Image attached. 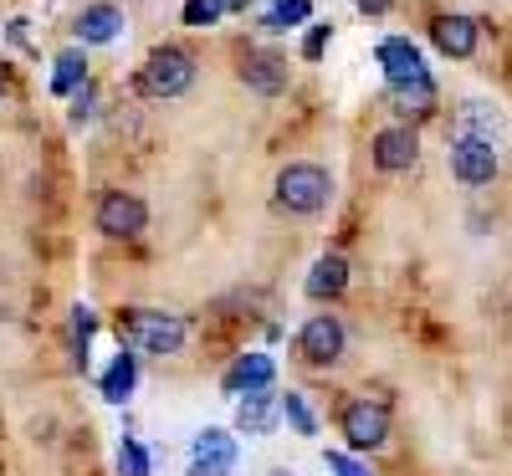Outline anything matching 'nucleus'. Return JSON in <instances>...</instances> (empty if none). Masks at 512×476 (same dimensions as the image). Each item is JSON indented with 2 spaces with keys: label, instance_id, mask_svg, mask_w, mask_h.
<instances>
[{
  "label": "nucleus",
  "instance_id": "f257e3e1",
  "mask_svg": "<svg viewBox=\"0 0 512 476\" xmlns=\"http://www.w3.org/2000/svg\"><path fill=\"white\" fill-rule=\"evenodd\" d=\"M374 62L384 67V82H390V98L400 103V113H431L436 108V82H431V67H425L415 41L384 36L374 47Z\"/></svg>",
  "mask_w": 512,
  "mask_h": 476
},
{
  "label": "nucleus",
  "instance_id": "f03ea898",
  "mask_svg": "<svg viewBox=\"0 0 512 476\" xmlns=\"http://www.w3.org/2000/svg\"><path fill=\"white\" fill-rule=\"evenodd\" d=\"M123 338H128V349L134 354H180L185 349V338H190V323L180 313H164V308H128L123 318Z\"/></svg>",
  "mask_w": 512,
  "mask_h": 476
},
{
  "label": "nucleus",
  "instance_id": "7ed1b4c3",
  "mask_svg": "<svg viewBox=\"0 0 512 476\" xmlns=\"http://www.w3.org/2000/svg\"><path fill=\"white\" fill-rule=\"evenodd\" d=\"M328 195H333V175L323 164H287L272 190L277 210H287V215H318L328 205Z\"/></svg>",
  "mask_w": 512,
  "mask_h": 476
},
{
  "label": "nucleus",
  "instance_id": "20e7f679",
  "mask_svg": "<svg viewBox=\"0 0 512 476\" xmlns=\"http://www.w3.org/2000/svg\"><path fill=\"white\" fill-rule=\"evenodd\" d=\"M195 82V57L185 47H154L139 67V93L144 98H180Z\"/></svg>",
  "mask_w": 512,
  "mask_h": 476
},
{
  "label": "nucleus",
  "instance_id": "39448f33",
  "mask_svg": "<svg viewBox=\"0 0 512 476\" xmlns=\"http://www.w3.org/2000/svg\"><path fill=\"white\" fill-rule=\"evenodd\" d=\"M338 430H344V441L354 451H379L384 441H390V405L359 395V400H349L344 410H338Z\"/></svg>",
  "mask_w": 512,
  "mask_h": 476
},
{
  "label": "nucleus",
  "instance_id": "423d86ee",
  "mask_svg": "<svg viewBox=\"0 0 512 476\" xmlns=\"http://www.w3.org/2000/svg\"><path fill=\"white\" fill-rule=\"evenodd\" d=\"M344 349H349V333L333 313H313L303 328H297V354H303V364L328 369V364L344 359Z\"/></svg>",
  "mask_w": 512,
  "mask_h": 476
},
{
  "label": "nucleus",
  "instance_id": "0eeeda50",
  "mask_svg": "<svg viewBox=\"0 0 512 476\" xmlns=\"http://www.w3.org/2000/svg\"><path fill=\"white\" fill-rule=\"evenodd\" d=\"M93 226H98L103 236H113V241H134V236H144V226H149V210H144L139 195L108 190V195L98 200V210H93Z\"/></svg>",
  "mask_w": 512,
  "mask_h": 476
},
{
  "label": "nucleus",
  "instance_id": "6e6552de",
  "mask_svg": "<svg viewBox=\"0 0 512 476\" xmlns=\"http://www.w3.org/2000/svg\"><path fill=\"white\" fill-rule=\"evenodd\" d=\"M451 175L466 190L492 185L497 180V144H487V139H456L451 144Z\"/></svg>",
  "mask_w": 512,
  "mask_h": 476
},
{
  "label": "nucleus",
  "instance_id": "1a4fd4ad",
  "mask_svg": "<svg viewBox=\"0 0 512 476\" xmlns=\"http://www.w3.org/2000/svg\"><path fill=\"white\" fill-rule=\"evenodd\" d=\"M415 159H420L415 128H379L374 134V164L384 175H405V169H415Z\"/></svg>",
  "mask_w": 512,
  "mask_h": 476
},
{
  "label": "nucleus",
  "instance_id": "9d476101",
  "mask_svg": "<svg viewBox=\"0 0 512 476\" xmlns=\"http://www.w3.org/2000/svg\"><path fill=\"white\" fill-rule=\"evenodd\" d=\"M72 31H77L82 47H108V41H118V31H123V11L113 6V0H93V6H82Z\"/></svg>",
  "mask_w": 512,
  "mask_h": 476
},
{
  "label": "nucleus",
  "instance_id": "9b49d317",
  "mask_svg": "<svg viewBox=\"0 0 512 476\" xmlns=\"http://www.w3.org/2000/svg\"><path fill=\"white\" fill-rule=\"evenodd\" d=\"M272 379H277V364H272V354H241L231 369H226V395H256V389H272Z\"/></svg>",
  "mask_w": 512,
  "mask_h": 476
},
{
  "label": "nucleus",
  "instance_id": "f8f14e48",
  "mask_svg": "<svg viewBox=\"0 0 512 476\" xmlns=\"http://www.w3.org/2000/svg\"><path fill=\"white\" fill-rule=\"evenodd\" d=\"M236 466V436L226 430H200L195 436V476H231Z\"/></svg>",
  "mask_w": 512,
  "mask_h": 476
},
{
  "label": "nucleus",
  "instance_id": "ddd939ff",
  "mask_svg": "<svg viewBox=\"0 0 512 476\" xmlns=\"http://www.w3.org/2000/svg\"><path fill=\"white\" fill-rule=\"evenodd\" d=\"M241 82L251 93H262V98H277V93H287V62L272 57V52H246Z\"/></svg>",
  "mask_w": 512,
  "mask_h": 476
},
{
  "label": "nucleus",
  "instance_id": "4468645a",
  "mask_svg": "<svg viewBox=\"0 0 512 476\" xmlns=\"http://www.w3.org/2000/svg\"><path fill=\"white\" fill-rule=\"evenodd\" d=\"M277 415H282V395H272V389L241 395V405H236V425L246 430V436H267V430L277 425Z\"/></svg>",
  "mask_w": 512,
  "mask_h": 476
},
{
  "label": "nucleus",
  "instance_id": "2eb2a0df",
  "mask_svg": "<svg viewBox=\"0 0 512 476\" xmlns=\"http://www.w3.org/2000/svg\"><path fill=\"white\" fill-rule=\"evenodd\" d=\"M431 41L446 57H472L477 52V21L472 16H436L431 21Z\"/></svg>",
  "mask_w": 512,
  "mask_h": 476
},
{
  "label": "nucleus",
  "instance_id": "dca6fc26",
  "mask_svg": "<svg viewBox=\"0 0 512 476\" xmlns=\"http://www.w3.org/2000/svg\"><path fill=\"white\" fill-rule=\"evenodd\" d=\"M349 287V262H344V256H318V262H313V272L303 277V292L313 297V302H328V297H338V292H344Z\"/></svg>",
  "mask_w": 512,
  "mask_h": 476
},
{
  "label": "nucleus",
  "instance_id": "f3484780",
  "mask_svg": "<svg viewBox=\"0 0 512 476\" xmlns=\"http://www.w3.org/2000/svg\"><path fill=\"white\" fill-rule=\"evenodd\" d=\"M497 134H502V118L487 108V103H461L456 108V139H487V144H497Z\"/></svg>",
  "mask_w": 512,
  "mask_h": 476
},
{
  "label": "nucleus",
  "instance_id": "a211bd4d",
  "mask_svg": "<svg viewBox=\"0 0 512 476\" xmlns=\"http://www.w3.org/2000/svg\"><path fill=\"white\" fill-rule=\"evenodd\" d=\"M82 88H88V62H82V52H62L52 62V93L57 98H72Z\"/></svg>",
  "mask_w": 512,
  "mask_h": 476
},
{
  "label": "nucleus",
  "instance_id": "6ab92c4d",
  "mask_svg": "<svg viewBox=\"0 0 512 476\" xmlns=\"http://www.w3.org/2000/svg\"><path fill=\"white\" fill-rule=\"evenodd\" d=\"M134 379H139L134 354H118V359L108 364V374H103V400H108V405H123L128 395H134Z\"/></svg>",
  "mask_w": 512,
  "mask_h": 476
},
{
  "label": "nucleus",
  "instance_id": "aec40b11",
  "mask_svg": "<svg viewBox=\"0 0 512 476\" xmlns=\"http://www.w3.org/2000/svg\"><path fill=\"white\" fill-rule=\"evenodd\" d=\"M308 16H313V6H308V0H277V6H272V11L262 16V31H272V36H277V31H292V26H303Z\"/></svg>",
  "mask_w": 512,
  "mask_h": 476
},
{
  "label": "nucleus",
  "instance_id": "412c9836",
  "mask_svg": "<svg viewBox=\"0 0 512 476\" xmlns=\"http://www.w3.org/2000/svg\"><path fill=\"white\" fill-rule=\"evenodd\" d=\"M282 420L297 430V436H318V415H313V405L297 395V389H287V395H282Z\"/></svg>",
  "mask_w": 512,
  "mask_h": 476
},
{
  "label": "nucleus",
  "instance_id": "4be33fe9",
  "mask_svg": "<svg viewBox=\"0 0 512 476\" xmlns=\"http://www.w3.org/2000/svg\"><path fill=\"white\" fill-rule=\"evenodd\" d=\"M118 476H149V451L134 436L118 441Z\"/></svg>",
  "mask_w": 512,
  "mask_h": 476
},
{
  "label": "nucleus",
  "instance_id": "5701e85b",
  "mask_svg": "<svg viewBox=\"0 0 512 476\" xmlns=\"http://www.w3.org/2000/svg\"><path fill=\"white\" fill-rule=\"evenodd\" d=\"M93 328H98V318L88 313V308H72V343H77V359L88 364V338H93Z\"/></svg>",
  "mask_w": 512,
  "mask_h": 476
},
{
  "label": "nucleus",
  "instance_id": "b1692460",
  "mask_svg": "<svg viewBox=\"0 0 512 476\" xmlns=\"http://www.w3.org/2000/svg\"><path fill=\"white\" fill-rule=\"evenodd\" d=\"M221 0H190V6H185V26H216L221 21Z\"/></svg>",
  "mask_w": 512,
  "mask_h": 476
},
{
  "label": "nucleus",
  "instance_id": "393cba45",
  "mask_svg": "<svg viewBox=\"0 0 512 476\" xmlns=\"http://www.w3.org/2000/svg\"><path fill=\"white\" fill-rule=\"evenodd\" d=\"M323 461H328V471H338V476H369V471H364V466H359L349 451H328Z\"/></svg>",
  "mask_w": 512,
  "mask_h": 476
},
{
  "label": "nucleus",
  "instance_id": "a878e982",
  "mask_svg": "<svg viewBox=\"0 0 512 476\" xmlns=\"http://www.w3.org/2000/svg\"><path fill=\"white\" fill-rule=\"evenodd\" d=\"M328 36H333L328 26H313V31H308V41H303V57H308V62H313V57H323V47H328Z\"/></svg>",
  "mask_w": 512,
  "mask_h": 476
},
{
  "label": "nucleus",
  "instance_id": "bb28decb",
  "mask_svg": "<svg viewBox=\"0 0 512 476\" xmlns=\"http://www.w3.org/2000/svg\"><path fill=\"white\" fill-rule=\"evenodd\" d=\"M354 6H359L364 16H390V6H395V0H354Z\"/></svg>",
  "mask_w": 512,
  "mask_h": 476
},
{
  "label": "nucleus",
  "instance_id": "cd10ccee",
  "mask_svg": "<svg viewBox=\"0 0 512 476\" xmlns=\"http://www.w3.org/2000/svg\"><path fill=\"white\" fill-rule=\"evenodd\" d=\"M221 6H231V11H241V6H246V0H221Z\"/></svg>",
  "mask_w": 512,
  "mask_h": 476
},
{
  "label": "nucleus",
  "instance_id": "c85d7f7f",
  "mask_svg": "<svg viewBox=\"0 0 512 476\" xmlns=\"http://www.w3.org/2000/svg\"><path fill=\"white\" fill-rule=\"evenodd\" d=\"M0 93H6V77H0Z\"/></svg>",
  "mask_w": 512,
  "mask_h": 476
},
{
  "label": "nucleus",
  "instance_id": "c756f323",
  "mask_svg": "<svg viewBox=\"0 0 512 476\" xmlns=\"http://www.w3.org/2000/svg\"><path fill=\"white\" fill-rule=\"evenodd\" d=\"M277 476H287V471H277Z\"/></svg>",
  "mask_w": 512,
  "mask_h": 476
}]
</instances>
